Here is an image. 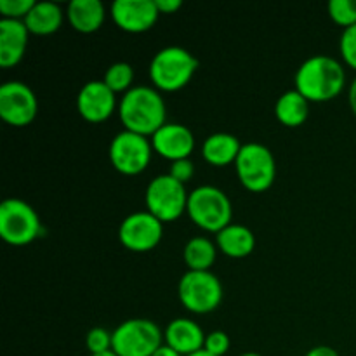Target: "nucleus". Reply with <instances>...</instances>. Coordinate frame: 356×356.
Here are the masks:
<instances>
[{
    "label": "nucleus",
    "instance_id": "obj_20",
    "mask_svg": "<svg viewBox=\"0 0 356 356\" xmlns=\"http://www.w3.org/2000/svg\"><path fill=\"white\" fill-rule=\"evenodd\" d=\"M240 149H242V143L236 136L228 134V132H216L205 138L202 145V156L211 165L222 167L235 163Z\"/></svg>",
    "mask_w": 356,
    "mask_h": 356
},
{
    "label": "nucleus",
    "instance_id": "obj_10",
    "mask_svg": "<svg viewBox=\"0 0 356 356\" xmlns=\"http://www.w3.org/2000/svg\"><path fill=\"white\" fill-rule=\"evenodd\" d=\"M153 145L146 136L138 132L122 131L111 139L110 160L111 165L125 176H138L152 160Z\"/></svg>",
    "mask_w": 356,
    "mask_h": 356
},
{
    "label": "nucleus",
    "instance_id": "obj_36",
    "mask_svg": "<svg viewBox=\"0 0 356 356\" xmlns=\"http://www.w3.org/2000/svg\"><path fill=\"white\" fill-rule=\"evenodd\" d=\"M90 356H118V355L115 353L113 350H111V351H106V353H99V355H90Z\"/></svg>",
    "mask_w": 356,
    "mask_h": 356
},
{
    "label": "nucleus",
    "instance_id": "obj_35",
    "mask_svg": "<svg viewBox=\"0 0 356 356\" xmlns=\"http://www.w3.org/2000/svg\"><path fill=\"white\" fill-rule=\"evenodd\" d=\"M190 356H214V355H211L209 351H205V350H200V351H197V353H193Z\"/></svg>",
    "mask_w": 356,
    "mask_h": 356
},
{
    "label": "nucleus",
    "instance_id": "obj_28",
    "mask_svg": "<svg viewBox=\"0 0 356 356\" xmlns=\"http://www.w3.org/2000/svg\"><path fill=\"white\" fill-rule=\"evenodd\" d=\"M339 52L343 56L344 63L356 70V24L350 28H344L339 38Z\"/></svg>",
    "mask_w": 356,
    "mask_h": 356
},
{
    "label": "nucleus",
    "instance_id": "obj_19",
    "mask_svg": "<svg viewBox=\"0 0 356 356\" xmlns=\"http://www.w3.org/2000/svg\"><path fill=\"white\" fill-rule=\"evenodd\" d=\"M216 243H218L219 250L226 254L233 259H242L252 254L254 247H256V236H254L252 229L247 228L245 225H232L226 226L219 233H216Z\"/></svg>",
    "mask_w": 356,
    "mask_h": 356
},
{
    "label": "nucleus",
    "instance_id": "obj_14",
    "mask_svg": "<svg viewBox=\"0 0 356 356\" xmlns=\"http://www.w3.org/2000/svg\"><path fill=\"white\" fill-rule=\"evenodd\" d=\"M117 108V94L103 82L90 80L80 89L76 96V110L87 122L99 124L108 120Z\"/></svg>",
    "mask_w": 356,
    "mask_h": 356
},
{
    "label": "nucleus",
    "instance_id": "obj_7",
    "mask_svg": "<svg viewBox=\"0 0 356 356\" xmlns=\"http://www.w3.org/2000/svg\"><path fill=\"white\" fill-rule=\"evenodd\" d=\"M188 191L183 183L174 179L169 174L153 177L145 191L146 211L152 212L162 222L176 221L186 212Z\"/></svg>",
    "mask_w": 356,
    "mask_h": 356
},
{
    "label": "nucleus",
    "instance_id": "obj_25",
    "mask_svg": "<svg viewBox=\"0 0 356 356\" xmlns=\"http://www.w3.org/2000/svg\"><path fill=\"white\" fill-rule=\"evenodd\" d=\"M327 10L330 19L339 26L350 28L356 24V0H330Z\"/></svg>",
    "mask_w": 356,
    "mask_h": 356
},
{
    "label": "nucleus",
    "instance_id": "obj_4",
    "mask_svg": "<svg viewBox=\"0 0 356 356\" xmlns=\"http://www.w3.org/2000/svg\"><path fill=\"white\" fill-rule=\"evenodd\" d=\"M188 216L198 228L219 233L232 225L233 207L228 195L218 186L202 184L188 195Z\"/></svg>",
    "mask_w": 356,
    "mask_h": 356
},
{
    "label": "nucleus",
    "instance_id": "obj_16",
    "mask_svg": "<svg viewBox=\"0 0 356 356\" xmlns=\"http://www.w3.org/2000/svg\"><path fill=\"white\" fill-rule=\"evenodd\" d=\"M26 24L21 19H0V66L10 68L23 59L28 47Z\"/></svg>",
    "mask_w": 356,
    "mask_h": 356
},
{
    "label": "nucleus",
    "instance_id": "obj_23",
    "mask_svg": "<svg viewBox=\"0 0 356 356\" xmlns=\"http://www.w3.org/2000/svg\"><path fill=\"white\" fill-rule=\"evenodd\" d=\"M216 245L205 236H193L183 250L184 263L191 271H211L216 261Z\"/></svg>",
    "mask_w": 356,
    "mask_h": 356
},
{
    "label": "nucleus",
    "instance_id": "obj_21",
    "mask_svg": "<svg viewBox=\"0 0 356 356\" xmlns=\"http://www.w3.org/2000/svg\"><path fill=\"white\" fill-rule=\"evenodd\" d=\"M63 10L54 2H35L28 16L24 17L28 31L33 35H51L61 28Z\"/></svg>",
    "mask_w": 356,
    "mask_h": 356
},
{
    "label": "nucleus",
    "instance_id": "obj_6",
    "mask_svg": "<svg viewBox=\"0 0 356 356\" xmlns=\"http://www.w3.org/2000/svg\"><path fill=\"white\" fill-rule=\"evenodd\" d=\"M236 176L249 191H266L277 177V162L268 146L261 143L242 145L235 162Z\"/></svg>",
    "mask_w": 356,
    "mask_h": 356
},
{
    "label": "nucleus",
    "instance_id": "obj_1",
    "mask_svg": "<svg viewBox=\"0 0 356 356\" xmlns=\"http://www.w3.org/2000/svg\"><path fill=\"white\" fill-rule=\"evenodd\" d=\"M294 82L296 90H299L309 103H327L343 92L346 86V72L332 56L315 54L299 66Z\"/></svg>",
    "mask_w": 356,
    "mask_h": 356
},
{
    "label": "nucleus",
    "instance_id": "obj_32",
    "mask_svg": "<svg viewBox=\"0 0 356 356\" xmlns=\"http://www.w3.org/2000/svg\"><path fill=\"white\" fill-rule=\"evenodd\" d=\"M305 356H339L334 348L330 346H315L308 351Z\"/></svg>",
    "mask_w": 356,
    "mask_h": 356
},
{
    "label": "nucleus",
    "instance_id": "obj_9",
    "mask_svg": "<svg viewBox=\"0 0 356 356\" xmlns=\"http://www.w3.org/2000/svg\"><path fill=\"white\" fill-rule=\"evenodd\" d=\"M179 301L188 312L205 315L221 305L222 284L212 271H191L181 277L177 287Z\"/></svg>",
    "mask_w": 356,
    "mask_h": 356
},
{
    "label": "nucleus",
    "instance_id": "obj_30",
    "mask_svg": "<svg viewBox=\"0 0 356 356\" xmlns=\"http://www.w3.org/2000/svg\"><path fill=\"white\" fill-rule=\"evenodd\" d=\"M169 176H172L174 179L179 181V183H188L191 181V177L195 176V165L190 159L176 160V162L170 163V172Z\"/></svg>",
    "mask_w": 356,
    "mask_h": 356
},
{
    "label": "nucleus",
    "instance_id": "obj_5",
    "mask_svg": "<svg viewBox=\"0 0 356 356\" xmlns=\"http://www.w3.org/2000/svg\"><path fill=\"white\" fill-rule=\"evenodd\" d=\"M37 211L21 198H7L0 204V236L9 245H28L42 235Z\"/></svg>",
    "mask_w": 356,
    "mask_h": 356
},
{
    "label": "nucleus",
    "instance_id": "obj_27",
    "mask_svg": "<svg viewBox=\"0 0 356 356\" xmlns=\"http://www.w3.org/2000/svg\"><path fill=\"white\" fill-rule=\"evenodd\" d=\"M35 0H0V13L3 19H21L28 16Z\"/></svg>",
    "mask_w": 356,
    "mask_h": 356
},
{
    "label": "nucleus",
    "instance_id": "obj_37",
    "mask_svg": "<svg viewBox=\"0 0 356 356\" xmlns=\"http://www.w3.org/2000/svg\"><path fill=\"white\" fill-rule=\"evenodd\" d=\"M240 356H263V355H259V353H243V355H240Z\"/></svg>",
    "mask_w": 356,
    "mask_h": 356
},
{
    "label": "nucleus",
    "instance_id": "obj_33",
    "mask_svg": "<svg viewBox=\"0 0 356 356\" xmlns=\"http://www.w3.org/2000/svg\"><path fill=\"white\" fill-rule=\"evenodd\" d=\"M153 356H183V355H179L176 350H172L170 346H167V344H162V346H160L159 350L153 353Z\"/></svg>",
    "mask_w": 356,
    "mask_h": 356
},
{
    "label": "nucleus",
    "instance_id": "obj_3",
    "mask_svg": "<svg viewBox=\"0 0 356 356\" xmlns=\"http://www.w3.org/2000/svg\"><path fill=\"white\" fill-rule=\"evenodd\" d=\"M197 68L198 61L190 51L179 45H169L153 56L149 63V79L155 89L176 92L190 83Z\"/></svg>",
    "mask_w": 356,
    "mask_h": 356
},
{
    "label": "nucleus",
    "instance_id": "obj_11",
    "mask_svg": "<svg viewBox=\"0 0 356 356\" xmlns=\"http://www.w3.org/2000/svg\"><path fill=\"white\" fill-rule=\"evenodd\" d=\"M163 235V222L152 212L138 211L129 214L118 228V240L132 252H148L160 243Z\"/></svg>",
    "mask_w": 356,
    "mask_h": 356
},
{
    "label": "nucleus",
    "instance_id": "obj_15",
    "mask_svg": "<svg viewBox=\"0 0 356 356\" xmlns=\"http://www.w3.org/2000/svg\"><path fill=\"white\" fill-rule=\"evenodd\" d=\"M152 145L155 153H159L162 159L176 162L190 159L195 149V136L186 125L167 122L152 136Z\"/></svg>",
    "mask_w": 356,
    "mask_h": 356
},
{
    "label": "nucleus",
    "instance_id": "obj_29",
    "mask_svg": "<svg viewBox=\"0 0 356 356\" xmlns=\"http://www.w3.org/2000/svg\"><path fill=\"white\" fill-rule=\"evenodd\" d=\"M229 346H232V341H229L228 334L222 332V330H214V332L205 336L204 350L211 355L225 356L229 351Z\"/></svg>",
    "mask_w": 356,
    "mask_h": 356
},
{
    "label": "nucleus",
    "instance_id": "obj_26",
    "mask_svg": "<svg viewBox=\"0 0 356 356\" xmlns=\"http://www.w3.org/2000/svg\"><path fill=\"white\" fill-rule=\"evenodd\" d=\"M111 343H113V334L108 332L103 327H94L87 332L86 344L90 355H99L111 351Z\"/></svg>",
    "mask_w": 356,
    "mask_h": 356
},
{
    "label": "nucleus",
    "instance_id": "obj_24",
    "mask_svg": "<svg viewBox=\"0 0 356 356\" xmlns=\"http://www.w3.org/2000/svg\"><path fill=\"white\" fill-rule=\"evenodd\" d=\"M132 80H134V70L129 63L118 61L113 63L111 66H108V70L104 72L103 82L117 92H127V90L132 89Z\"/></svg>",
    "mask_w": 356,
    "mask_h": 356
},
{
    "label": "nucleus",
    "instance_id": "obj_31",
    "mask_svg": "<svg viewBox=\"0 0 356 356\" xmlns=\"http://www.w3.org/2000/svg\"><path fill=\"white\" fill-rule=\"evenodd\" d=\"M155 3L160 14H172L183 6L181 0H155Z\"/></svg>",
    "mask_w": 356,
    "mask_h": 356
},
{
    "label": "nucleus",
    "instance_id": "obj_13",
    "mask_svg": "<svg viewBox=\"0 0 356 356\" xmlns=\"http://www.w3.org/2000/svg\"><path fill=\"white\" fill-rule=\"evenodd\" d=\"M160 13L155 0H115L111 17L120 30L145 33L155 26Z\"/></svg>",
    "mask_w": 356,
    "mask_h": 356
},
{
    "label": "nucleus",
    "instance_id": "obj_2",
    "mask_svg": "<svg viewBox=\"0 0 356 356\" xmlns=\"http://www.w3.org/2000/svg\"><path fill=\"white\" fill-rule=\"evenodd\" d=\"M118 117L125 131L138 132L148 138L167 124L165 101L155 87L136 86L122 96L118 103Z\"/></svg>",
    "mask_w": 356,
    "mask_h": 356
},
{
    "label": "nucleus",
    "instance_id": "obj_8",
    "mask_svg": "<svg viewBox=\"0 0 356 356\" xmlns=\"http://www.w3.org/2000/svg\"><path fill=\"white\" fill-rule=\"evenodd\" d=\"M111 334V350L118 356H153L163 344L162 330L148 318L125 320Z\"/></svg>",
    "mask_w": 356,
    "mask_h": 356
},
{
    "label": "nucleus",
    "instance_id": "obj_18",
    "mask_svg": "<svg viewBox=\"0 0 356 356\" xmlns=\"http://www.w3.org/2000/svg\"><path fill=\"white\" fill-rule=\"evenodd\" d=\"M106 10L101 0H72L66 9V17L79 33H94L104 23Z\"/></svg>",
    "mask_w": 356,
    "mask_h": 356
},
{
    "label": "nucleus",
    "instance_id": "obj_22",
    "mask_svg": "<svg viewBox=\"0 0 356 356\" xmlns=\"http://www.w3.org/2000/svg\"><path fill=\"white\" fill-rule=\"evenodd\" d=\"M275 115L287 127H299L308 120L309 101L299 90H287L278 97L275 104Z\"/></svg>",
    "mask_w": 356,
    "mask_h": 356
},
{
    "label": "nucleus",
    "instance_id": "obj_12",
    "mask_svg": "<svg viewBox=\"0 0 356 356\" xmlns=\"http://www.w3.org/2000/svg\"><path fill=\"white\" fill-rule=\"evenodd\" d=\"M38 101L33 90L19 80H9L0 87V117L14 127H24L35 120Z\"/></svg>",
    "mask_w": 356,
    "mask_h": 356
},
{
    "label": "nucleus",
    "instance_id": "obj_17",
    "mask_svg": "<svg viewBox=\"0 0 356 356\" xmlns=\"http://www.w3.org/2000/svg\"><path fill=\"white\" fill-rule=\"evenodd\" d=\"M167 346L183 356H190L204 350L205 334L197 322L190 318H174L163 332Z\"/></svg>",
    "mask_w": 356,
    "mask_h": 356
},
{
    "label": "nucleus",
    "instance_id": "obj_34",
    "mask_svg": "<svg viewBox=\"0 0 356 356\" xmlns=\"http://www.w3.org/2000/svg\"><path fill=\"white\" fill-rule=\"evenodd\" d=\"M348 99H350V106H351V111L355 113L356 117V79L351 82L350 86V94H348Z\"/></svg>",
    "mask_w": 356,
    "mask_h": 356
}]
</instances>
